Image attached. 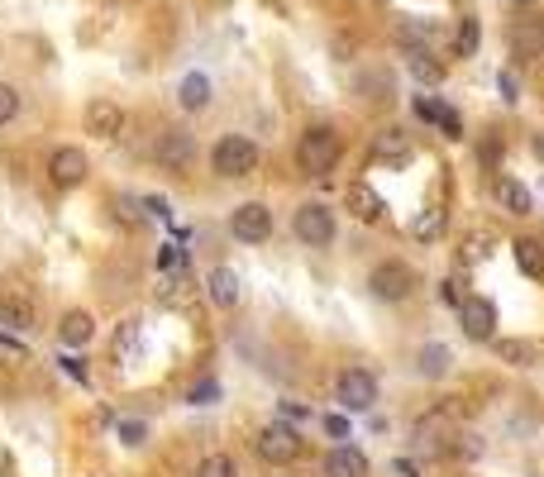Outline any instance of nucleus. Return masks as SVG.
<instances>
[{
    "mask_svg": "<svg viewBox=\"0 0 544 477\" xmlns=\"http://www.w3.org/2000/svg\"><path fill=\"white\" fill-rule=\"evenodd\" d=\"M340 158H344V143L340 134L330 130V124H310V130L297 139V168L306 177H325L340 168Z\"/></svg>",
    "mask_w": 544,
    "mask_h": 477,
    "instance_id": "obj_1",
    "label": "nucleus"
},
{
    "mask_svg": "<svg viewBox=\"0 0 544 477\" xmlns=\"http://www.w3.org/2000/svg\"><path fill=\"white\" fill-rule=\"evenodd\" d=\"M211 168H215V177H248L258 168V143L248 134H225L211 149Z\"/></svg>",
    "mask_w": 544,
    "mask_h": 477,
    "instance_id": "obj_2",
    "label": "nucleus"
},
{
    "mask_svg": "<svg viewBox=\"0 0 544 477\" xmlns=\"http://www.w3.org/2000/svg\"><path fill=\"white\" fill-rule=\"evenodd\" d=\"M254 453H258L263 463H272V468L297 463V453H301V434L291 430V425H282V420H272V425H263V430H258Z\"/></svg>",
    "mask_w": 544,
    "mask_h": 477,
    "instance_id": "obj_3",
    "label": "nucleus"
},
{
    "mask_svg": "<svg viewBox=\"0 0 544 477\" xmlns=\"http://www.w3.org/2000/svg\"><path fill=\"white\" fill-rule=\"evenodd\" d=\"M291 234H297L306 248H330L334 244V211L320 201H306L297 220H291Z\"/></svg>",
    "mask_w": 544,
    "mask_h": 477,
    "instance_id": "obj_4",
    "label": "nucleus"
},
{
    "mask_svg": "<svg viewBox=\"0 0 544 477\" xmlns=\"http://www.w3.org/2000/svg\"><path fill=\"white\" fill-rule=\"evenodd\" d=\"M334 397H340L344 410H372L378 401V378L368 368H344L340 382H334Z\"/></svg>",
    "mask_w": 544,
    "mask_h": 477,
    "instance_id": "obj_5",
    "label": "nucleus"
},
{
    "mask_svg": "<svg viewBox=\"0 0 544 477\" xmlns=\"http://www.w3.org/2000/svg\"><path fill=\"white\" fill-rule=\"evenodd\" d=\"M411 286H415V273L406 263H378V267H372V277H368V292L378 301H406Z\"/></svg>",
    "mask_w": 544,
    "mask_h": 477,
    "instance_id": "obj_6",
    "label": "nucleus"
},
{
    "mask_svg": "<svg viewBox=\"0 0 544 477\" xmlns=\"http://www.w3.org/2000/svg\"><path fill=\"white\" fill-rule=\"evenodd\" d=\"M229 230H235L239 244H267L272 234V211L263 201H244L235 215H229Z\"/></svg>",
    "mask_w": 544,
    "mask_h": 477,
    "instance_id": "obj_7",
    "label": "nucleus"
},
{
    "mask_svg": "<svg viewBox=\"0 0 544 477\" xmlns=\"http://www.w3.org/2000/svg\"><path fill=\"white\" fill-rule=\"evenodd\" d=\"M458 325H464V335L473 344H487L497 335V310L487 296H464V306H458Z\"/></svg>",
    "mask_w": 544,
    "mask_h": 477,
    "instance_id": "obj_8",
    "label": "nucleus"
},
{
    "mask_svg": "<svg viewBox=\"0 0 544 477\" xmlns=\"http://www.w3.org/2000/svg\"><path fill=\"white\" fill-rule=\"evenodd\" d=\"M87 172H91V162L81 149H72V143L68 149H53V158H48V181L53 186H62V192H68V186H81Z\"/></svg>",
    "mask_w": 544,
    "mask_h": 477,
    "instance_id": "obj_9",
    "label": "nucleus"
},
{
    "mask_svg": "<svg viewBox=\"0 0 544 477\" xmlns=\"http://www.w3.org/2000/svg\"><path fill=\"white\" fill-rule=\"evenodd\" d=\"M158 162L167 172H186L196 162V139L186 134V130H167L158 134Z\"/></svg>",
    "mask_w": 544,
    "mask_h": 477,
    "instance_id": "obj_10",
    "label": "nucleus"
},
{
    "mask_svg": "<svg viewBox=\"0 0 544 477\" xmlns=\"http://www.w3.org/2000/svg\"><path fill=\"white\" fill-rule=\"evenodd\" d=\"M87 130L96 139H120L124 130V110L115 106V100H91V110H87Z\"/></svg>",
    "mask_w": 544,
    "mask_h": 477,
    "instance_id": "obj_11",
    "label": "nucleus"
},
{
    "mask_svg": "<svg viewBox=\"0 0 544 477\" xmlns=\"http://www.w3.org/2000/svg\"><path fill=\"white\" fill-rule=\"evenodd\" d=\"M511 53L520 62H535L544 53V25L539 19H520V25H511Z\"/></svg>",
    "mask_w": 544,
    "mask_h": 477,
    "instance_id": "obj_12",
    "label": "nucleus"
},
{
    "mask_svg": "<svg viewBox=\"0 0 544 477\" xmlns=\"http://www.w3.org/2000/svg\"><path fill=\"white\" fill-rule=\"evenodd\" d=\"M325 477H368V453H359L353 444L330 449V459H325Z\"/></svg>",
    "mask_w": 544,
    "mask_h": 477,
    "instance_id": "obj_13",
    "label": "nucleus"
},
{
    "mask_svg": "<svg viewBox=\"0 0 544 477\" xmlns=\"http://www.w3.org/2000/svg\"><path fill=\"white\" fill-rule=\"evenodd\" d=\"M58 339L68 344V348H87L96 339V320L87 316V310H68L62 325H58Z\"/></svg>",
    "mask_w": 544,
    "mask_h": 477,
    "instance_id": "obj_14",
    "label": "nucleus"
},
{
    "mask_svg": "<svg viewBox=\"0 0 544 477\" xmlns=\"http://www.w3.org/2000/svg\"><path fill=\"white\" fill-rule=\"evenodd\" d=\"M406 158H411V134L406 130L372 134V162H406Z\"/></svg>",
    "mask_w": 544,
    "mask_h": 477,
    "instance_id": "obj_15",
    "label": "nucleus"
},
{
    "mask_svg": "<svg viewBox=\"0 0 544 477\" xmlns=\"http://www.w3.org/2000/svg\"><path fill=\"white\" fill-rule=\"evenodd\" d=\"M497 201L507 205L511 215H530L535 211V196L526 192V181H516V177H497Z\"/></svg>",
    "mask_w": 544,
    "mask_h": 477,
    "instance_id": "obj_16",
    "label": "nucleus"
},
{
    "mask_svg": "<svg viewBox=\"0 0 544 477\" xmlns=\"http://www.w3.org/2000/svg\"><path fill=\"white\" fill-rule=\"evenodd\" d=\"M415 115H421V119H430V124H439V130H445L449 139H464V119H458L449 106H439V100H415Z\"/></svg>",
    "mask_w": 544,
    "mask_h": 477,
    "instance_id": "obj_17",
    "label": "nucleus"
},
{
    "mask_svg": "<svg viewBox=\"0 0 544 477\" xmlns=\"http://www.w3.org/2000/svg\"><path fill=\"white\" fill-rule=\"evenodd\" d=\"M205 292H211L215 306H239V273L235 267H215V273L205 277Z\"/></svg>",
    "mask_w": 544,
    "mask_h": 477,
    "instance_id": "obj_18",
    "label": "nucleus"
},
{
    "mask_svg": "<svg viewBox=\"0 0 544 477\" xmlns=\"http://www.w3.org/2000/svg\"><path fill=\"white\" fill-rule=\"evenodd\" d=\"M177 100H182V110H205V106H211V77H205V72L182 77Z\"/></svg>",
    "mask_w": 544,
    "mask_h": 477,
    "instance_id": "obj_19",
    "label": "nucleus"
},
{
    "mask_svg": "<svg viewBox=\"0 0 544 477\" xmlns=\"http://www.w3.org/2000/svg\"><path fill=\"white\" fill-rule=\"evenodd\" d=\"M0 325L25 335V329H34V306L25 296H0Z\"/></svg>",
    "mask_w": 544,
    "mask_h": 477,
    "instance_id": "obj_20",
    "label": "nucleus"
},
{
    "mask_svg": "<svg viewBox=\"0 0 544 477\" xmlns=\"http://www.w3.org/2000/svg\"><path fill=\"white\" fill-rule=\"evenodd\" d=\"M349 205H353V215L359 220H382V196L372 192V186H349Z\"/></svg>",
    "mask_w": 544,
    "mask_h": 477,
    "instance_id": "obj_21",
    "label": "nucleus"
},
{
    "mask_svg": "<svg viewBox=\"0 0 544 477\" xmlns=\"http://www.w3.org/2000/svg\"><path fill=\"white\" fill-rule=\"evenodd\" d=\"M449 363H454V348L449 344H425L421 348V372H425V378H445Z\"/></svg>",
    "mask_w": 544,
    "mask_h": 477,
    "instance_id": "obj_22",
    "label": "nucleus"
},
{
    "mask_svg": "<svg viewBox=\"0 0 544 477\" xmlns=\"http://www.w3.org/2000/svg\"><path fill=\"white\" fill-rule=\"evenodd\" d=\"M516 263H520V273L544 282V254H539V244L535 239H516Z\"/></svg>",
    "mask_w": 544,
    "mask_h": 477,
    "instance_id": "obj_23",
    "label": "nucleus"
},
{
    "mask_svg": "<svg viewBox=\"0 0 544 477\" xmlns=\"http://www.w3.org/2000/svg\"><path fill=\"white\" fill-rule=\"evenodd\" d=\"M439 230H445V211H421L411 220V239H421V244H434Z\"/></svg>",
    "mask_w": 544,
    "mask_h": 477,
    "instance_id": "obj_24",
    "label": "nucleus"
},
{
    "mask_svg": "<svg viewBox=\"0 0 544 477\" xmlns=\"http://www.w3.org/2000/svg\"><path fill=\"white\" fill-rule=\"evenodd\" d=\"M497 358L511 363V368H526L535 358V344H526V339H497Z\"/></svg>",
    "mask_w": 544,
    "mask_h": 477,
    "instance_id": "obj_25",
    "label": "nucleus"
},
{
    "mask_svg": "<svg viewBox=\"0 0 544 477\" xmlns=\"http://www.w3.org/2000/svg\"><path fill=\"white\" fill-rule=\"evenodd\" d=\"M406 57H411V72L421 77V81H430V87H434L439 77H445V67H439V62H434V57H430L421 44H411V53H406Z\"/></svg>",
    "mask_w": 544,
    "mask_h": 477,
    "instance_id": "obj_26",
    "label": "nucleus"
},
{
    "mask_svg": "<svg viewBox=\"0 0 544 477\" xmlns=\"http://www.w3.org/2000/svg\"><path fill=\"white\" fill-rule=\"evenodd\" d=\"M196 477H239V468H235L229 453H205V459L196 463Z\"/></svg>",
    "mask_w": 544,
    "mask_h": 477,
    "instance_id": "obj_27",
    "label": "nucleus"
},
{
    "mask_svg": "<svg viewBox=\"0 0 544 477\" xmlns=\"http://www.w3.org/2000/svg\"><path fill=\"white\" fill-rule=\"evenodd\" d=\"M477 38H483L477 19H464V25H458V38H454V57H473L477 53Z\"/></svg>",
    "mask_w": 544,
    "mask_h": 477,
    "instance_id": "obj_28",
    "label": "nucleus"
},
{
    "mask_svg": "<svg viewBox=\"0 0 544 477\" xmlns=\"http://www.w3.org/2000/svg\"><path fill=\"white\" fill-rule=\"evenodd\" d=\"M359 91H368V100H392V77L368 72V77H359Z\"/></svg>",
    "mask_w": 544,
    "mask_h": 477,
    "instance_id": "obj_29",
    "label": "nucleus"
},
{
    "mask_svg": "<svg viewBox=\"0 0 544 477\" xmlns=\"http://www.w3.org/2000/svg\"><path fill=\"white\" fill-rule=\"evenodd\" d=\"M19 106H25V100H19V91L10 87V81H0V124H10V119L19 115Z\"/></svg>",
    "mask_w": 544,
    "mask_h": 477,
    "instance_id": "obj_30",
    "label": "nucleus"
},
{
    "mask_svg": "<svg viewBox=\"0 0 544 477\" xmlns=\"http://www.w3.org/2000/svg\"><path fill=\"white\" fill-rule=\"evenodd\" d=\"M120 444L143 449V444H149V425H143V420H124V425H120Z\"/></svg>",
    "mask_w": 544,
    "mask_h": 477,
    "instance_id": "obj_31",
    "label": "nucleus"
},
{
    "mask_svg": "<svg viewBox=\"0 0 544 477\" xmlns=\"http://www.w3.org/2000/svg\"><path fill=\"white\" fill-rule=\"evenodd\" d=\"M186 401H192V406H215V401H220V382H215V378L196 382V387H192V397H186Z\"/></svg>",
    "mask_w": 544,
    "mask_h": 477,
    "instance_id": "obj_32",
    "label": "nucleus"
},
{
    "mask_svg": "<svg viewBox=\"0 0 544 477\" xmlns=\"http://www.w3.org/2000/svg\"><path fill=\"white\" fill-rule=\"evenodd\" d=\"M439 301H445V306H464V282H458V277H445V282H439Z\"/></svg>",
    "mask_w": 544,
    "mask_h": 477,
    "instance_id": "obj_33",
    "label": "nucleus"
},
{
    "mask_svg": "<svg viewBox=\"0 0 544 477\" xmlns=\"http://www.w3.org/2000/svg\"><path fill=\"white\" fill-rule=\"evenodd\" d=\"M483 254H487V239H477V234L464 239V248H458V258H464L468 267H473V263H483Z\"/></svg>",
    "mask_w": 544,
    "mask_h": 477,
    "instance_id": "obj_34",
    "label": "nucleus"
},
{
    "mask_svg": "<svg viewBox=\"0 0 544 477\" xmlns=\"http://www.w3.org/2000/svg\"><path fill=\"white\" fill-rule=\"evenodd\" d=\"M158 267H162V273H177V267H186V254H182V248H173V244H167L162 254H158Z\"/></svg>",
    "mask_w": 544,
    "mask_h": 477,
    "instance_id": "obj_35",
    "label": "nucleus"
},
{
    "mask_svg": "<svg viewBox=\"0 0 544 477\" xmlns=\"http://www.w3.org/2000/svg\"><path fill=\"white\" fill-rule=\"evenodd\" d=\"M325 430L334 434V440H349V420H344V416H330V420H325Z\"/></svg>",
    "mask_w": 544,
    "mask_h": 477,
    "instance_id": "obj_36",
    "label": "nucleus"
},
{
    "mask_svg": "<svg viewBox=\"0 0 544 477\" xmlns=\"http://www.w3.org/2000/svg\"><path fill=\"white\" fill-rule=\"evenodd\" d=\"M501 96L516 100V77H511V72H501Z\"/></svg>",
    "mask_w": 544,
    "mask_h": 477,
    "instance_id": "obj_37",
    "label": "nucleus"
},
{
    "mask_svg": "<svg viewBox=\"0 0 544 477\" xmlns=\"http://www.w3.org/2000/svg\"><path fill=\"white\" fill-rule=\"evenodd\" d=\"M396 472H402V477H415V463H411V459H396Z\"/></svg>",
    "mask_w": 544,
    "mask_h": 477,
    "instance_id": "obj_38",
    "label": "nucleus"
},
{
    "mask_svg": "<svg viewBox=\"0 0 544 477\" xmlns=\"http://www.w3.org/2000/svg\"><path fill=\"white\" fill-rule=\"evenodd\" d=\"M511 5H535V0H511Z\"/></svg>",
    "mask_w": 544,
    "mask_h": 477,
    "instance_id": "obj_39",
    "label": "nucleus"
}]
</instances>
